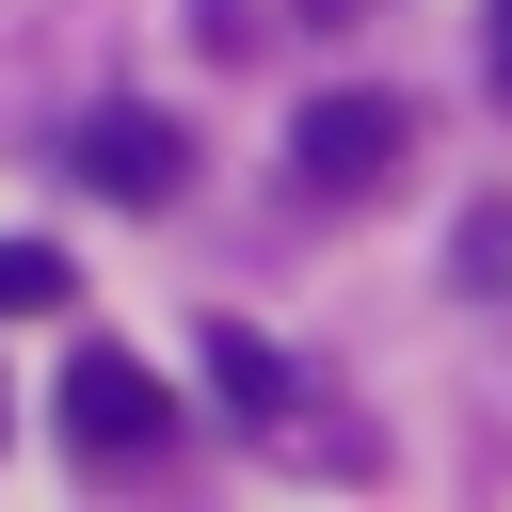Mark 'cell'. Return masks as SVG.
I'll list each match as a JSON object with an SVG mask.
<instances>
[{"label":"cell","instance_id":"ba28073f","mask_svg":"<svg viewBox=\"0 0 512 512\" xmlns=\"http://www.w3.org/2000/svg\"><path fill=\"white\" fill-rule=\"evenodd\" d=\"M304 16H352V0H304Z\"/></svg>","mask_w":512,"mask_h":512},{"label":"cell","instance_id":"52a82bcc","mask_svg":"<svg viewBox=\"0 0 512 512\" xmlns=\"http://www.w3.org/2000/svg\"><path fill=\"white\" fill-rule=\"evenodd\" d=\"M480 64H496V96H512V0H496V16H480Z\"/></svg>","mask_w":512,"mask_h":512},{"label":"cell","instance_id":"7a4b0ae2","mask_svg":"<svg viewBox=\"0 0 512 512\" xmlns=\"http://www.w3.org/2000/svg\"><path fill=\"white\" fill-rule=\"evenodd\" d=\"M160 432H176L160 368H144V352H112V336H80V352H64V448H96V464H144Z\"/></svg>","mask_w":512,"mask_h":512},{"label":"cell","instance_id":"277c9868","mask_svg":"<svg viewBox=\"0 0 512 512\" xmlns=\"http://www.w3.org/2000/svg\"><path fill=\"white\" fill-rule=\"evenodd\" d=\"M208 384H224V400H240V416H256V432H272V416H288V352H272V336H256V320H208Z\"/></svg>","mask_w":512,"mask_h":512},{"label":"cell","instance_id":"3957f363","mask_svg":"<svg viewBox=\"0 0 512 512\" xmlns=\"http://www.w3.org/2000/svg\"><path fill=\"white\" fill-rule=\"evenodd\" d=\"M400 144H416V112H400V96H304V112H288L304 192H384V176H400Z\"/></svg>","mask_w":512,"mask_h":512},{"label":"cell","instance_id":"8992f818","mask_svg":"<svg viewBox=\"0 0 512 512\" xmlns=\"http://www.w3.org/2000/svg\"><path fill=\"white\" fill-rule=\"evenodd\" d=\"M480 304H512V208H464V256H448Z\"/></svg>","mask_w":512,"mask_h":512},{"label":"cell","instance_id":"5b68a950","mask_svg":"<svg viewBox=\"0 0 512 512\" xmlns=\"http://www.w3.org/2000/svg\"><path fill=\"white\" fill-rule=\"evenodd\" d=\"M64 288H80V272H64V256H48V240H0V320H48V304H64Z\"/></svg>","mask_w":512,"mask_h":512},{"label":"cell","instance_id":"6da1fadb","mask_svg":"<svg viewBox=\"0 0 512 512\" xmlns=\"http://www.w3.org/2000/svg\"><path fill=\"white\" fill-rule=\"evenodd\" d=\"M64 176H80V192H112V208H176V192H192V128L112 96V112H80V128H64Z\"/></svg>","mask_w":512,"mask_h":512}]
</instances>
